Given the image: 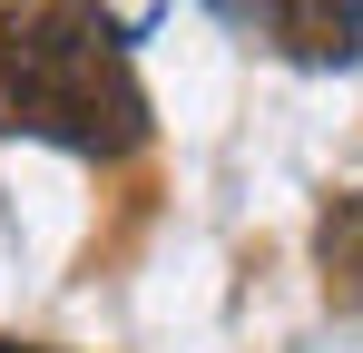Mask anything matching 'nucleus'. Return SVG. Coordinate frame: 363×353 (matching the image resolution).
Segmentation results:
<instances>
[{
	"label": "nucleus",
	"instance_id": "f257e3e1",
	"mask_svg": "<svg viewBox=\"0 0 363 353\" xmlns=\"http://www.w3.org/2000/svg\"><path fill=\"white\" fill-rule=\"evenodd\" d=\"M0 128L118 167L147 147V79L99 0H10L0 10Z\"/></svg>",
	"mask_w": 363,
	"mask_h": 353
},
{
	"label": "nucleus",
	"instance_id": "f03ea898",
	"mask_svg": "<svg viewBox=\"0 0 363 353\" xmlns=\"http://www.w3.org/2000/svg\"><path fill=\"white\" fill-rule=\"evenodd\" d=\"M265 30L304 59V69H344L363 59V0H255Z\"/></svg>",
	"mask_w": 363,
	"mask_h": 353
},
{
	"label": "nucleus",
	"instance_id": "7ed1b4c3",
	"mask_svg": "<svg viewBox=\"0 0 363 353\" xmlns=\"http://www.w3.org/2000/svg\"><path fill=\"white\" fill-rule=\"evenodd\" d=\"M314 265H324V294H334V304H363V186L324 206V226H314Z\"/></svg>",
	"mask_w": 363,
	"mask_h": 353
},
{
	"label": "nucleus",
	"instance_id": "20e7f679",
	"mask_svg": "<svg viewBox=\"0 0 363 353\" xmlns=\"http://www.w3.org/2000/svg\"><path fill=\"white\" fill-rule=\"evenodd\" d=\"M206 10H216V20H255V0H206Z\"/></svg>",
	"mask_w": 363,
	"mask_h": 353
},
{
	"label": "nucleus",
	"instance_id": "39448f33",
	"mask_svg": "<svg viewBox=\"0 0 363 353\" xmlns=\"http://www.w3.org/2000/svg\"><path fill=\"white\" fill-rule=\"evenodd\" d=\"M0 353H50V344H0Z\"/></svg>",
	"mask_w": 363,
	"mask_h": 353
}]
</instances>
